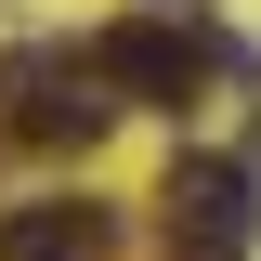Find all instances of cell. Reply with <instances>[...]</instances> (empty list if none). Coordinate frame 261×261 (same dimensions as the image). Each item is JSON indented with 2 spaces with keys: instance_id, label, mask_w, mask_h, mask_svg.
<instances>
[{
  "instance_id": "277c9868",
  "label": "cell",
  "mask_w": 261,
  "mask_h": 261,
  "mask_svg": "<svg viewBox=\"0 0 261 261\" xmlns=\"http://www.w3.org/2000/svg\"><path fill=\"white\" fill-rule=\"evenodd\" d=\"M118 222H105L92 196H27V209H0V261H105Z\"/></svg>"
},
{
  "instance_id": "6da1fadb",
  "label": "cell",
  "mask_w": 261,
  "mask_h": 261,
  "mask_svg": "<svg viewBox=\"0 0 261 261\" xmlns=\"http://www.w3.org/2000/svg\"><path fill=\"white\" fill-rule=\"evenodd\" d=\"M170 261H248V235H261V170L248 157H170Z\"/></svg>"
},
{
  "instance_id": "7a4b0ae2",
  "label": "cell",
  "mask_w": 261,
  "mask_h": 261,
  "mask_svg": "<svg viewBox=\"0 0 261 261\" xmlns=\"http://www.w3.org/2000/svg\"><path fill=\"white\" fill-rule=\"evenodd\" d=\"M196 65H235V79H248V53H235V39L157 27V13H130V27L92 39V79H105V92H130V105H183V92H196Z\"/></svg>"
},
{
  "instance_id": "3957f363",
  "label": "cell",
  "mask_w": 261,
  "mask_h": 261,
  "mask_svg": "<svg viewBox=\"0 0 261 261\" xmlns=\"http://www.w3.org/2000/svg\"><path fill=\"white\" fill-rule=\"evenodd\" d=\"M0 105H13L27 144H92V130L118 118L105 79H92V53H13V65H0Z\"/></svg>"
}]
</instances>
